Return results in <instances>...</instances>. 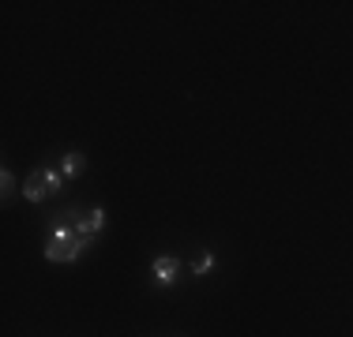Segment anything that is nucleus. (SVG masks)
Segmentation results:
<instances>
[{
	"mask_svg": "<svg viewBox=\"0 0 353 337\" xmlns=\"http://www.w3.org/2000/svg\"><path fill=\"white\" fill-rule=\"evenodd\" d=\"M91 244V240L79 232V225H57V229L49 232V244H45V259L49 262H71L83 255V247Z\"/></svg>",
	"mask_w": 353,
	"mask_h": 337,
	"instance_id": "f257e3e1",
	"label": "nucleus"
},
{
	"mask_svg": "<svg viewBox=\"0 0 353 337\" xmlns=\"http://www.w3.org/2000/svg\"><path fill=\"white\" fill-rule=\"evenodd\" d=\"M60 188V176L53 173V168H34V173L27 176V188H23V195L30 199V203H42L49 191Z\"/></svg>",
	"mask_w": 353,
	"mask_h": 337,
	"instance_id": "f03ea898",
	"label": "nucleus"
},
{
	"mask_svg": "<svg viewBox=\"0 0 353 337\" xmlns=\"http://www.w3.org/2000/svg\"><path fill=\"white\" fill-rule=\"evenodd\" d=\"M102 221H106V214H102V210H98V206H94V210H91V214H87V218H83V221H79V232H83V236H87V240H91V236H94V232H98V229H102Z\"/></svg>",
	"mask_w": 353,
	"mask_h": 337,
	"instance_id": "7ed1b4c3",
	"label": "nucleus"
},
{
	"mask_svg": "<svg viewBox=\"0 0 353 337\" xmlns=\"http://www.w3.org/2000/svg\"><path fill=\"white\" fill-rule=\"evenodd\" d=\"M155 277L170 285V281L176 277V259H170V255H166V259H158V262H155Z\"/></svg>",
	"mask_w": 353,
	"mask_h": 337,
	"instance_id": "20e7f679",
	"label": "nucleus"
},
{
	"mask_svg": "<svg viewBox=\"0 0 353 337\" xmlns=\"http://www.w3.org/2000/svg\"><path fill=\"white\" fill-rule=\"evenodd\" d=\"M83 173V154H64V176H79Z\"/></svg>",
	"mask_w": 353,
	"mask_h": 337,
	"instance_id": "39448f33",
	"label": "nucleus"
},
{
	"mask_svg": "<svg viewBox=\"0 0 353 337\" xmlns=\"http://www.w3.org/2000/svg\"><path fill=\"white\" fill-rule=\"evenodd\" d=\"M211 255H203V259H196V274H207V270H211Z\"/></svg>",
	"mask_w": 353,
	"mask_h": 337,
	"instance_id": "423d86ee",
	"label": "nucleus"
},
{
	"mask_svg": "<svg viewBox=\"0 0 353 337\" xmlns=\"http://www.w3.org/2000/svg\"><path fill=\"white\" fill-rule=\"evenodd\" d=\"M0 184H4V195H8V191H12V188H15V176H12V173H8V168H4V173H0Z\"/></svg>",
	"mask_w": 353,
	"mask_h": 337,
	"instance_id": "0eeeda50",
	"label": "nucleus"
}]
</instances>
